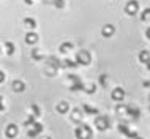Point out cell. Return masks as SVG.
I'll return each mask as SVG.
<instances>
[{
    "mask_svg": "<svg viewBox=\"0 0 150 139\" xmlns=\"http://www.w3.org/2000/svg\"><path fill=\"white\" fill-rule=\"evenodd\" d=\"M74 136L78 139H90L92 138V130L90 126L87 125H79L78 128L74 130Z\"/></svg>",
    "mask_w": 150,
    "mask_h": 139,
    "instance_id": "6da1fadb",
    "label": "cell"
},
{
    "mask_svg": "<svg viewBox=\"0 0 150 139\" xmlns=\"http://www.w3.org/2000/svg\"><path fill=\"white\" fill-rule=\"evenodd\" d=\"M95 126L100 130V131H104L111 126V122H109V117L108 116H98L95 118Z\"/></svg>",
    "mask_w": 150,
    "mask_h": 139,
    "instance_id": "7a4b0ae2",
    "label": "cell"
},
{
    "mask_svg": "<svg viewBox=\"0 0 150 139\" xmlns=\"http://www.w3.org/2000/svg\"><path fill=\"white\" fill-rule=\"evenodd\" d=\"M90 60H92V57L87 51H78V54H76V62H78V65H88Z\"/></svg>",
    "mask_w": 150,
    "mask_h": 139,
    "instance_id": "3957f363",
    "label": "cell"
},
{
    "mask_svg": "<svg viewBox=\"0 0 150 139\" xmlns=\"http://www.w3.org/2000/svg\"><path fill=\"white\" fill-rule=\"evenodd\" d=\"M137 11H139V3H137L136 0H129L127 3V6H125V13L133 16V14H136Z\"/></svg>",
    "mask_w": 150,
    "mask_h": 139,
    "instance_id": "277c9868",
    "label": "cell"
},
{
    "mask_svg": "<svg viewBox=\"0 0 150 139\" xmlns=\"http://www.w3.org/2000/svg\"><path fill=\"white\" fill-rule=\"evenodd\" d=\"M41 131H43V125L36 122L35 125H32L30 128H29V131H27V134H29V138H36V136H38V134L41 133Z\"/></svg>",
    "mask_w": 150,
    "mask_h": 139,
    "instance_id": "5b68a950",
    "label": "cell"
},
{
    "mask_svg": "<svg viewBox=\"0 0 150 139\" xmlns=\"http://www.w3.org/2000/svg\"><path fill=\"white\" fill-rule=\"evenodd\" d=\"M111 98L114 101H123V98H125V90L123 89H120V87H117V89H114V90L111 92Z\"/></svg>",
    "mask_w": 150,
    "mask_h": 139,
    "instance_id": "8992f818",
    "label": "cell"
},
{
    "mask_svg": "<svg viewBox=\"0 0 150 139\" xmlns=\"http://www.w3.org/2000/svg\"><path fill=\"white\" fill-rule=\"evenodd\" d=\"M5 136H6L8 139L16 138V136H18V126H16L14 123H10V125L5 128Z\"/></svg>",
    "mask_w": 150,
    "mask_h": 139,
    "instance_id": "52a82bcc",
    "label": "cell"
},
{
    "mask_svg": "<svg viewBox=\"0 0 150 139\" xmlns=\"http://www.w3.org/2000/svg\"><path fill=\"white\" fill-rule=\"evenodd\" d=\"M119 131H120V133H123L125 136H128V138H133V139L137 136V133L131 131V130H129V126H127V125H120V126H119Z\"/></svg>",
    "mask_w": 150,
    "mask_h": 139,
    "instance_id": "ba28073f",
    "label": "cell"
},
{
    "mask_svg": "<svg viewBox=\"0 0 150 139\" xmlns=\"http://www.w3.org/2000/svg\"><path fill=\"white\" fill-rule=\"evenodd\" d=\"M11 89H13L14 92H24V90H25V84H24L22 81L16 79V81L11 82Z\"/></svg>",
    "mask_w": 150,
    "mask_h": 139,
    "instance_id": "9c48e42d",
    "label": "cell"
},
{
    "mask_svg": "<svg viewBox=\"0 0 150 139\" xmlns=\"http://www.w3.org/2000/svg\"><path fill=\"white\" fill-rule=\"evenodd\" d=\"M38 41V35L35 33V32H29V33L25 35V43L27 44H35Z\"/></svg>",
    "mask_w": 150,
    "mask_h": 139,
    "instance_id": "30bf717a",
    "label": "cell"
},
{
    "mask_svg": "<svg viewBox=\"0 0 150 139\" xmlns=\"http://www.w3.org/2000/svg\"><path fill=\"white\" fill-rule=\"evenodd\" d=\"M114 32H115L114 26H111V24H106V26L103 27V30H101V33H103V36H111V35H114Z\"/></svg>",
    "mask_w": 150,
    "mask_h": 139,
    "instance_id": "8fae6325",
    "label": "cell"
},
{
    "mask_svg": "<svg viewBox=\"0 0 150 139\" xmlns=\"http://www.w3.org/2000/svg\"><path fill=\"white\" fill-rule=\"evenodd\" d=\"M55 109H57V112H60V114H67L68 109H70V106H68L67 101H60V103L55 106Z\"/></svg>",
    "mask_w": 150,
    "mask_h": 139,
    "instance_id": "7c38bea8",
    "label": "cell"
},
{
    "mask_svg": "<svg viewBox=\"0 0 150 139\" xmlns=\"http://www.w3.org/2000/svg\"><path fill=\"white\" fill-rule=\"evenodd\" d=\"M82 111L86 112V114H88V116H96V114H100L98 109H96V108H92V106H88V104H84V106H82Z\"/></svg>",
    "mask_w": 150,
    "mask_h": 139,
    "instance_id": "4fadbf2b",
    "label": "cell"
},
{
    "mask_svg": "<svg viewBox=\"0 0 150 139\" xmlns=\"http://www.w3.org/2000/svg\"><path fill=\"white\" fill-rule=\"evenodd\" d=\"M127 114L129 117H133V118H139V114H141V111L137 108H133V106H128V111H127Z\"/></svg>",
    "mask_w": 150,
    "mask_h": 139,
    "instance_id": "5bb4252c",
    "label": "cell"
},
{
    "mask_svg": "<svg viewBox=\"0 0 150 139\" xmlns=\"http://www.w3.org/2000/svg\"><path fill=\"white\" fill-rule=\"evenodd\" d=\"M139 60L142 63H149V60H150V51H141L139 52Z\"/></svg>",
    "mask_w": 150,
    "mask_h": 139,
    "instance_id": "9a60e30c",
    "label": "cell"
},
{
    "mask_svg": "<svg viewBox=\"0 0 150 139\" xmlns=\"http://www.w3.org/2000/svg\"><path fill=\"white\" fill-rule=\"evenodd\" d=\"M24 26H25L27 28H35L36 27V21L33 18H25L24 19Z\"/></svg>",
    "mask_w": 150,
    "mask_h": 139,
    "instance_id": "2e32d148",
    "label": "cell"
},
{
    "mask_svg": "<svg viewBox=\"0 0 150 139\" xmlns=\"http://www.w3.org/2000/svg\"><path fill=\"white\" fill-rule=\"evenodd\" d=\"M81 118H82V112H81L79 109H73L71 120H73V122H81Z\"/></svg>",
    "mask_w": 150,
    "mask_h": 139,
    "instance_id": "e0dca14e",
    "label": "cell"
},
{
    "mask_svg": "<svg viewBox=\"0 0 150 139\" xmlns=\"http://www.w3.org/2000/svg\"><path fill=\"white\" fill-rule=\"evenodd\" d=\"M35 117H36L35 114H30V116L27 117V120L24 122V126H27V128H30L32 125H35V123H36V122H35Z\"/></svg>",
    "mask_w": 150,
    "mask_h": 139,
    "instance_id": "ac0fdd59",
    "label": "cell"
},
{
    "mask_svg": "<svg viewBox=\"0 0 150 139\" xmlns=\"http://www.w3.org/2000/svg\"><path fill=\"white\" fill-rule=\"evenodd\" d=\"M71 49H73V43H70V41L60 44V52H68V51H71Z\"/></svg>",
    "mask_w": 150,
    "mask_h": 139,
    "instance_id": "d6986e66",
    "label": "cell"
},
{
    "mask_svg": "<svg viewBox=\"0 0 150 139\" xmlns=\"http://www.w3.org/2000/svg\"><path fill=\"white\" fill-rule=\"evenodd\" d=\"M5 49H6V54L11 55L14 52V44L11 43V41H5Z\"/></svg>",
    "mask_w": 150,
    "mask_h": 139,
    "instance_id": "ffe728a7",
    "label": "cell"
},
{
    "mask_svg": "<svg viewBox=\"0 0 150 139\" xmlns=\"http://www.w3.org/2000/svg\"><path fill=\"white\" fill-rule=\"evenodd\" d=\"M128 111V106H125V104H117V108H115V112L117 114H127Z\"/></svg>",
    "mask_w": 150,
    "mask_h": 139,
    "instance_id": "44dd1931",
    "label": "cell"
},
{
    "mask_svg": "<svg viewBox=\"0 0 150 139\" xmlns=\"http://www.w3.org/2000/svg\"><path fill=\"white\" fill-rule=\"evenodd\" d=\"M62 65H63V67H67V68H74L76 65H78V62H76V60H74V62H73V60H65Z\"/></svg>",
    "mask_w": 150,
    "mask_h": 139,
    "instance_id": "7402d4cb",
    "label": "cell"
},
{
    "mask_svg": "<svg viewBox=\"0 0 150 139\" xmlns=\"http://www.w3.org/2000/svg\"><path fill=\"white\" fill-rule=\"evenodd\" d=\"M32 59H35V60H41V59H43V55L40 54L38 51H35V49H33V51H32Z\"/></svg>",
    "mask_w": 150,
    "mask_h": 139,
    "instance_id": "603a6c76",
    "label": "cell"
},
{
    "mask_svg": "<svg viewBox=\"0 0 150 139\" xmlns=\"http://www.w3.org/2000/svg\"><path fill=\"white\" fill-rule=\"evenodd\" d=\"M30 109H32V114H35V116H40V106L32 104V106H30Z\"/></svg>",
    "mask_w": 150,
    "mask_h": 139,
    "instance_id": "cb8c5ba5",
    "label": "cell"
},
{
    "mask_svg": "<svg viewBox=\"0 0 150 139\" xmlns=\"http://www.w3.org/2000/svg\"><path fill=\"white\" fill-rule=\"evenodd\" d=\"M147 18H150V8H147V10H144L142 16H141V19H142V21H147Z\"/></svg>",
    "mask_w": 150,
    "mask_h": 139,
    "instance_id": "d4e9b609",
    "label": "cell"
},
{
    "mask_svg": "<svg viewBox=\"0 0 150 139\" xmlns=\"http://www.w3.org/2000/svg\"><path fill=\"white\" fill-rule=\"evenodd\" d=\"M5 111V103H3V96L0 95V112Z\"/></svg>",
    "mask_w": 150,
    "mask_h": 139,
    "instance_id": "484cf974",
    "label": "cell"
},
{
    "mask_svg": "<svg viewBox=\"0 0 150 139\" xmlns=\"http://www.w3.org/2000/svg\"><path fill=\"white\" fill-rule=\"evenodd\" d=\"M54 5L57 8H62L63 6V0H54Z\"/></svg>",
    "mask_w": 150,
    "mask_h": 139,
    "instance_id": "4316f807",
    "label": "cell"
},
{
    "mask_svg": "<svg viewBox=\"0 0 150 139\" xmlns=\"http://www.w3.org/2000/svg\"><path fill=\"white\" fill-rule=\"evenodd\" d=\"M95 89H96V85H95V84H92L88 89H86V90H87L88 93H93V92H95Z\"/></svg>",
    "mask_w": 150,
    "mask_h": 139,
    "instance_id": "83f0119b",
    "label": "cell"
},
{
    "mask_svg": "<svg viewBox=\"0 0 150 139\" xmlns=\"http://www.w3.org/2000/svg\"><path fill=\"white\" fill-rule=\"evenodd\" d=\"M5 81V74H3V71H0V84Z\"/></svg>",
    "mask_w": 150,
    "mask_h": 139,
    "instance_id": "f1b7e54d",
    "label": "cell"
},
{
    "mask_svg": "<svg viewBox=\"0 0 150 139\" xmlns=\"http://www.w3.org/2000/svg\"><path fill=\"white\" fill-rule=\"evenodd\" d=\"M101 84H103V85H106V74H103V76H101Z\"/></svg>",
    "mask_w": 150,
    "mask_h": 139,
    "instance_id": "f546056e",
    "label": "cell"
},
{
    "mask_svg": "<svg viewBox=\"0 0 150 139\" xmlns=\"http://www.w3.org/2000/svg\"><path fill=\"white\" fill-rule=\"evenodd\" d=\"M144 87H149V89H150V81H145V82H144Z\"/></svg>",
    "mask_w": 150,
    "mask_h": 139,
    "instance_id": "4dcf8cb0",
    "label": "cell"
},
{
    "mask_svg": "<svg viewBox=\"0 0 150 139\" xmlns=\"http://www.w3.org/2000/svg\"><path fill=\"white\" fill-rule=\"evenodd\" d=\"M145 35H147V38H149V40H150V27H149V28H147V32H145Z\"/></svg>",
    "mask_w": 150,
    "mask_h": 139,
    "instance_id": "1f68e13d",
    "label": "cell"
},
{
    "mask_svg": "<svg viewBox=\"0 0 150 139\" xmlns=\"http://www.w3.org/2000/svg\"><path fill=\"white\" fill-rule=\"evenodd\" d=\"M24 2H25L27 5H32V2H33V0H24Z\"/></svg>",
    "mask_w": 150,
    "mask_h": 139,
    "instance_id": "d6a6232c",
    "label": "cell"
},
{
    "mask_svg": "<svg viewBox=\"0 0 150 139\" xmlns=\"http://www.w3.org/2000/svg\"><path fill=\"white\" fill-rule=\"evenodd\" d=\"M40 139H51L49 136H43V138H40Z\"/></svg>",
    "mask_w": 150,
    "mask_h": 139,
    "instance_id": "836d02e7",
    "label": "cell"
},
{
    "mask_svg": "<svg viewBox=\"0 0 150 139\" xmlns=\"http://www.w3.org/2000/svg\"><path fill=\"white\" fill-rule=\"evenodd\" d=\"M147 68L150 70V60H149V63H147Z\"/></svg>",
    "mask_w": 150,
    "mask_h": 139,
    "instance_id": "e575fe53",
    "label": "cell"
},
{
    "mask_svg": "<svg viewBox=\"0 0 150 139\" xmlns=\"http://www.w3.org/2000/svg\"><path fill=\"white\" fill-rule=\"evenodd\" d=\"M134 139H142V138H139V136H136V138H134Z\"/></svg>",
    "mask_w": 150,
    "mask_h": 139,
    "instance_id": "d590c367",
    "label": "cell"
},
{
    "mask_svg": "<svg viewBox=\"0 0 150 139\" xmlns=\"http://www.w3.org/2000/svg\"><path fill=\"white\" fill-rule=\"evenodd\" d=\"M149 109H150V104H149Z\"/></svg>",
    "mask_w": 150,
    "mask_h": 139,
    "instance_id": "8d00e7d4",
    "label": "cell"
}]
</instances>
